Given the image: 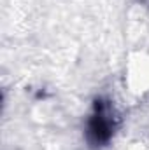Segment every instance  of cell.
<instances>
[{
  "mask_svg": "<svg viewBox=\"0 0 149 150\" xmlns=\"http://www.w3.org/2000/svg\"><path fill=\"white\" fill-rule=\"evenodd\" d=\"M116 129V115L111 103L105 100H97L93 105V112L86 122V142L98 149L109 143L112 133Z\"/></svg>",
  "mask_w": 149,
  "mask_h": 150,
  "instance_id": "cell-1",
  "label": "cell"
}]
</instances>
